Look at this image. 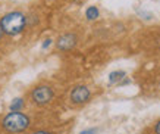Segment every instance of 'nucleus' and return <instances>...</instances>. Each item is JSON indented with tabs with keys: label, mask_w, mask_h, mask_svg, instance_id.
Returning <instances> with one entry per match:
<instances>
[{
	"label": "nucleus",
	"mask_w": 160,
	"mask_h": 134,
	"mask_svg": "<svg viewBox=\"0 0 160 134\" xmlns=\"http://www.w3.org/2000/svg\"><path fill=\"white\" fill-rule=\"evenodd\" d=\"M27 22H28V18L22 12L15 10V12L6 13L0 21V25L8 35H19L27 27Z\"/></svg>",
	"instance_id": "obj_1"
},
{
	"label": "nucleus",
	"mask_w": 160,
	"mask_h": 134,
	"mask_svg": "<svg viewBox=\"0 0 160 134\" xmlns=\"http://www.w3.org/2000/svg\"><path fill=\"white\" fill-rule=\"evenodd\" d=\"M2 125L9 133H21L29 127V118L21 112H10L3 118Z\"/></svg>",
	"instance_id": "obj_2"
},
{
	"label": "nucleus",
	"mask_w": 160,
	"mask_h": 134,
	"mask_svg": "<svg viewBox=\"0 0 160 134\" xmlns=\"http://www.w3.org/2000/svg\"><path fill=\"white\" fill-rule=\"evenodd\" d=\"M53 90H52V87L49 86H38L35 87L32 93H31V100L37 103V105H46V103H49L52 99H53Z\"/></svg>",
	"instance_id": "obj_3"
},
{
	"label": "nucleus",
	"mask_w": 160,
	"mask_h": 134,
	"mask_svg": "<svg viewBox=\"0 0 160 134\" xmlns=\"http://www.w3.org/2000/svg\"><path fill=\"white\" fill-rule=\"evenodd\" d=\"M90 96H91V93H90V88H88V87L77 86L71 91V100H72V103H75V105H82V103L90 100Z\"/></svg>",
	"instance_id": "obj_4"
},
{
	"label": "nucleus",
	"mask_w": 160,
	"mask_h": 134,
	"mask_svg": "<svg viewBox=\"0 0 160 134\" xmlns=\"http://www.w3.org/2000/svg\"><path fill=\"white\" fill-rule=\"evenodd\" d=\"M75 44H77V35L75 34H63L60 37L58 38V41H56V47L59 50H71V49L75 47Z\"/></svg>",
	"instance_id": "obj_5"
},
{
	"label": "nucleus",
	"mask_w": 160,
	"mask_h": 134,
	"mask_svg": "<svg viewBox=\"0 0 160 134\" xmlns=\"http://www.w3.org/2000/svg\"><path fill=\"white\" fill-rule=\"evenodd\" d=\"M125 71H113L109 74V83L110 84H116V83H122V80L125 78Z\"/></svg>",
	"instance_id": "obj_6"
},
{
	"label": "nucleus",
	"mask_w": 160,
	"mask_h": 134,
	"mask_svg": "<svg viewBox=\"0 0 160 134\" xmlns=\"http://www.w3.org/2000/svg\"><path fill=\"white\" fill-rule=\"evenodd\" d=\"M98 15H100V10H98L97 6H88L87 10H85V18H87L88 21H94V19H97Z\"/></svg>",
	"instance_id": "obj_7"
},
{
	"label": "nucleus",
	"mask_w": 160,
	"mask_h": 134,
	"mask_svg": "<svg viewBox=\"0 0 160 134\" xmlns=\"http://www.w3.org/2000/svg\"><path fill=\"white\" fill-rule=\"evenodd\" d=\"M24 105H25L24 99L16 97V99H13V100H12V103H10V106H9V109H10V112H19V110L24 108Z\"/></svg>",
	"instance_id": "obj_8"
},
{
	"label": "nucleus",
	"mask_w": 160,
	"mask_h": 134,
	"mask_svg": "<svg viewBox=\"0 0 160 134\" xmlns=\"http://www.w3.org/2000/svg\"><path fill=\"white\" fill-rule=\"evenodd\" d=\"M52 43H53V41H52V38H46V40L43 41V44H41V49H43V50H46L47 47H50V46H52Z\"/></svg>",
	"instance_id": "obj_9"
},
{
	"label": "nucleus",
	"mask_w": 160,
	"mask_h": 134,
	"mask_svg": "<svg viewBox=\"0 0 160 134\" xmlns=\"http://www.w3.org/2000/svg\"><path fill=\"white\" fill-rule=\"evenodd\" d=\"M79 134H97V130H96V128H88V130H84V131H81Z\"/></svg>",
	"instance_id": "obj_10"
},
{
	"label": "nucleus",
	"mask_w": 160,
	"mask_h": 134,
	"mask_svg": "<svg viewBox=\"0 0 160 134\" xmlns=\"http://www.w3.org/2000/svg\"><path fill=\"white\" fill-rule=\"evenodd\" d=\"M154 131H156V134H160V121L156 124V127H154Z\"/></svg>",
	"instance_id": "obj_11"
},
{
	"label": "nucleus",
	"mask_w": 160,
	"mask_h": 134,
	"mask_svg": "<svg viewBox=\"0 0 160 134\" xmlns=\"http://www.w3.org/2000/svg\"><path fill=\"white\" fill-rule=\"evenodd\" d=\"M32 134H53V133H49V131H37V133H32Z\"/></svg>",
	"instance_id": "obj_12"
},
{
	"label": "nucleus",
	"mask_w": 160,
	"mask_h": 134,
	"mask_svg": "<svg viewBox=\"0 0 160 134\" xmlns=\"http://www.w3.org/2000/svg\"><path fill=\"white\" fill-rule=\"evenodd\" d=\"M3 34H5V31H3V28H2V25H0V38L3 37Z\"/></svg>",
	"instance_id": "obj_13"
}]
</instances>
